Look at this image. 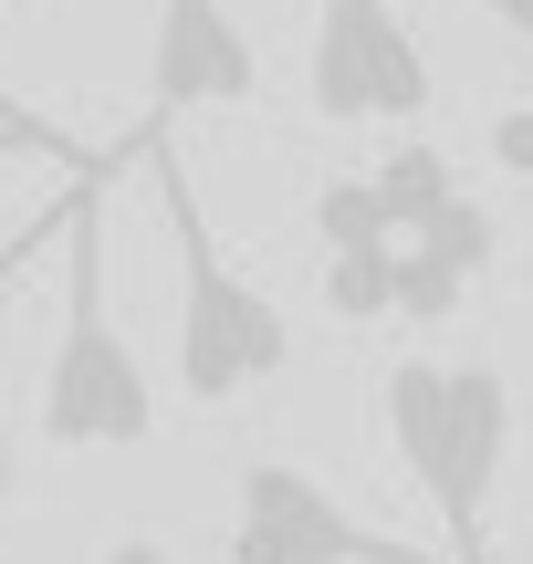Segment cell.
I'll use <instances>...</instances> for the list:
<instances>
[{
    "label": "cell",
    "instance_id": "cell-1",
    "mask_svg": "<svg viewBox=\"0 0 533 564\" xmlns=\"http://www.w3.org/2000/svg\"><path fill=\"white\" fill-rule=\"evenodd\" d=\"M388 449L418 491H429L450 564H492V491H502V449H513V387L492 366H439V356H398L388 387Z\"/></svg>",
    "mask_w": 533,
    "mask_h": 564
},
{
    "label": "cell",
    "instance_id": "cell-2",
    "mask_svg": "<svg viewBox=\"0 0 533 564\" xmlns=\"http://www.w3.org/2000/svg\"><path fill=\"white\" fill-rule=\"evenodd\" d=\"M105 178L116 167H84L63 199V335L42 366V440L53 449H137L157 429L146 366L105 314Z\"/></svg>",
    "mask_w": 533,
    "mask_h": 564
},
{
    "label": "cell",
    "instance_id": "cell-3",
    "mask_svg": "<svg viewBox=\"0 0 533 564\" xmlns=\"http://www.w3.org/2000/svg\"><path fill=\"white\" fill-rule=\"evenodd\" d=\"M126 147L157 167L167 241H178V387L199 408H230V398H251L262 377H283V366H293V324H283V303H272L262 282H241V272H230V251L209 241V209H199V188H188L167 126H137Z\"/></svg>",
    "mask_w": 533,
    "mask_h": 564
},
{
    "label": "cell",
    "instance_id": "cell-4",
    "mask_svg": "<svg viewBox=\"0 0 533 564\" xmlns=\"http://www.w3.org/2000/svg\"><path fill=\"white\" fill-rule=\"evenodd\" d=\"M314 116L325 126L429 116V53L398 21V0H325V21H314Z\"/></svg>",
    "mask_w": 533,
    "mask_h": 564
},
{
    "label": "cell",
    "instance_id": "cell-5",
    "mask_svg": "<svg viewBox=\"0 0 533 564\" xmlns=\"http://www.w3.org/2000/svg\"><path fill=\"white\" fill-rule=\"evenodd\" d=\"M230 564H439V554H409L398 533H367L314 470L251 460L241 502H230Z\"/></svg>",
    "mask_w": 533,
    "mask_h": 564
},
{
    "label": "cell",
    "instance_id": "cell-6",
    "mask_svg": "<svg viewBox=\"0 0 533 564\" xmlns=\"http://www.w3.org/2000/svg\"><path fill=\"white\" fill-rule=\"evenodd\" d=\"M262 63H251L241 21L220 0H157V42H146V126L209 116V105H251Z\"/></svg>",
    "mask_w": 533,
    "mask_h": 564
},
{
    "label": "cell",
    "instance_id": "cell-7",
    "mask_svg": "<svg viewBox=\"0 0 533 564\" xmlns=\"http://www.w3.org/2000/svg\"><path fill=\"white\" fill-rule=\"evenodd\" d=\"M377 199H388V220H398V230H418L439 199H460V178H450V158H439L429 137H409L398 158H377Z\"/></svg>",
    "mask_w": 533,
    "mask_h": 564
},
{
    "label": "cell",
    "instance_id": "cell-8",
    "mask_svg": "<svg viewBox=\"0 0 533 564\" xmlns=\"http://www.w3.org/2000/svg\"><path fill=\"white\" fill-rule=\"evenodd\" d=\"M314 230H325V251H388L398 241L377 178H325V188H314Z\"/></svg>",
    "mask_w": 533,
    "mask_h": 564
},
{
    "label": "cell",
    "instance_id": "cell-9",
    "mask_svg": "<svg viewBox=\"0 0 533 564\" xmlns=\"http://www.w3.org/2000/svg\"><path fill=\"white\" fill-rule=\"evenodd\" d=\"M325 303H335L346 324L398 314V241H388V251H325Z\"/></svg>",
    "mask_w": 533,
    "mask_h": 564
},
{
    "label": "cell",
    "instance_id": "cell-10",
    "mask_svg": "<svg viewBox=\"0 0 533 564\" xmlns=\"http://www.w3.org/2000/svg\"><path fill=\"white\" fill-rule=\"evenodd\" d=\"M460 293H471L460 262H439L429 241H398V314H409V324H450Z\"/></svg>",
    "mask_w": 533,
    "mask_h": 564
},
{
    "label": "cell",
    "instance_id": "cell-11",
    "mask_svg": "<svg viewBox=\"0 0 533 564\" xmlns=\"http://www.w3.org/2000/svg\"><path fill=\"white\" fill-rule=\"evenodd\" d=\"M409 241H429L439 262H460V272L481 282V272H492V251H502V230H492V209H481V199H439L429 220L409 230Z\"/></svg>",
    "mask_w": 533,
    "mask_h": 564
},
{
    "label": "cell",
    "instance_id": "cell-12",
    "mask_svg": "<svg viewBox=\"0 0 533 564\" xmlns=\"http://www.w3.org/2000/svg\"><path fill=\"white\" fill-rule=\"evenodd\" d=\"M53 241H63V199L42 209V220H21V241L0 251V303L21 293V272H32V262H42V251H53ZM11 481H21V470H11V419H0V502H11Z\"/></svg>",
    "mask_w": 533,
    "mask_h": 564
},
{
    "label": "cell",
    "instance_id": "cell-13",
    "mask_svg": "<svg viewBox=\"0 0 533 564\" xmlns=\"http://www.w3.org/2000/svg\"><path fill=\"white\" fill-rule=\"evenodd\" d=\"M0 158H53V167H74V178H84V167H126V147H116V158H95V147H74L53 116H42V126H0Z\"/></svg>",
    "mask_w": 533,
    "mask_h": 564
},
{
    "label": "cell",
    "instance_id": "cell-14",
    "mask_svg": "<svg viewBox=\"0 0 533 564\" xmlns=\"http://www.w3.org/2000/svg\"><path fill=\"white\" fill-rule=\"evenodd\" d=\"M492 158L513 167V178H533V105H502L492 116Z\"/></svg>",
    "mask_w": 533,
    "mask_h": 564
},
{
    "label": "cell",
    "instance_id": "cell-15",
    "mask_svg": "<svg viewBox=\"0 0 533 564\" xmlns=\"http://www.w3.org/2000/svg\"><path fill=\"white\" fill-rule=\"evenodd\" d=\"M481 11H492V21H502L513 42H533V0H481Z\"/></svg>",
    "mask_w": 533,
    "mask_h": 564
},
{
    "label": "cell",
    "instance_id": "cell-16",
    "mask_svg": "<svg viewBox=\"0 0 533 564\" xmlns=\"http://www.w3.org/2000/svg\"><path fill=\"white\" fill-rule=\"evenodd\" d=\"M105 564H167V544H146V533H126V544H105Z\"/></svg>",
    "mask_w": 533,
    "mask_h": 564
},
{
    "label": "cell",
    "instance_id": "cell-17",
    "mask_svg": "<svg viewBox=\"0 0 533 564\" xmlns=\"http://www.w3.org/2000/svg\"><path fill=\"white\" fill-rule=\"evenodd\" d=\"M0 126H42V116H32V105H21V95H0Z\"/></svg>",
    "mask_w": 533,
    "mask_h": 564
}]
</instances>
